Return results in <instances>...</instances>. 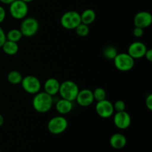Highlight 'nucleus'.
<instances>
[{
  "label": "nucleus",
  "mask_w": 152,
  "mask_h": 152,
  "mask_svg": "<svg viewBox=\"0 0 152 152\" xmlns=\"http://www.w3.org/2000/svg\"><path fill=\"white\" fill-rule=\"evenodd\" d=\"M53 96L45 91H39L34 94L32 101L33 108L39 113H47L53 107Z\"/></svg>",
  "instance_id": "nucleus-1"
},
{
  "label": "nucleus",
  "mask_w": 152,
  "mask_h": 152,
  "mask_svg": "<svg viewBox=\"0 0 152 152\" xmlns=\"http://www.w3.org/2000/svg\"><path fill=\"white\" fill-rule=\"evenodd\" d=\"M80 88L77 83L71 80H65L60 83L59 93L61 98L74 102L75 101Z\"/></svg>",
  "instance_id": "nucleus-2"
},
{
  "label": "nucleus",
  "mask_w": 152,
  "mask_h": 152,
  "mask_svg": "<svg viewBox=\"0 0 152 152\" xmlns=\"http://www.w3.org/2000/svg\"><path fill=\"white\" fill-rule=\"evenodd\" d=\"M39 29V23L34 17H25L22 19L19 30L23 37H32L37 34Z\"/></svg>",
  "instance_id": "nucleus-3"
},
{
  "label": "nucleus",
  "mask_w": 152,
  "mask_h": 152,
  "mask_svg": "<svg viewBox=\"0 0 152 152\" xmlns=\"http://www.w3.org/2000/svg\"><path fill=\"white\" fill-rule=\"evenodd\" d=\"M80 23V13L75 10H68L61 16L60 24L66 30H74Z\"/></svg>",
  "instance_id": "nucleus-4"
},
{
  "label": "nucleus",
  "mask_w": 152,
  "mask_h": 152,
  "mask_svg": "<svg viewBox=\"0 0 152 152\" xmlns=\"http://www.w3.org/2000/svg\"><path fill=\"white\" fill-rule=\"evenodd\" d=\"M68 122L63 115L55 116L48 123V130L53 134H60L66 131Z\"/></svg>",
  "instance_id": "nucleus-5"
},
{
  "label": "nucleus",
  "mask_w": 152,
  "mask_h": 152,
  "mask_svg": "<svg viewBox=\"0 0 152 152\" xmlns=\"http://www.w3.org/2000/svg\"><path fill=\"white\" fill-rule=\"evenodd\" d=\"M9 5V12L13 19L22 20L28 15L29 10L28 3L22 0H15Z\"/></svg>",
  "instance_id": "nucleus-6"
},
{
  "label": "nucleus",
  "mask_w": 152,
  "mask_h": 152,
  "mask_svg": "<svg viewBox=\"0 0 152 152\" xmlns=\"http://www.w3.org/2000/svg\"><path fill=\"white\" fill-rule=\"evenodd\" d=\"M113 61L117 69L123 72L131 71L134 66L135 59L128 53H118Z\"/></svg>",
  "instance_id": "nucleus-7"
},
{
  "label": "nucleus",
  "mask_w": 152,
  "mask_h": 152,
  "mask_svg": "<svg viewBox=\"0 0 152 152\" xmlns=\"http://www.w3.org/2000/svg\"><path fill=\"white\" fill-rule=\"evenodd\" d=\"M20 84H22L23 90L30 94H36L40 91L42 88L39 79L33 75H28L23 77Z\"/></svg>",
  "instance_id": "nucleus-8"
},
{
  "label": "nucleus",
  "mask_w": 152,
  "mask_h": 152,
  "mask_svg": "<svg viewBox=\"0 0 152 152\" xmlns=\"http://www.w3.org/2000/svg\"><path fill=\"white\" fill-rule=\"evenodd\" d=\"M95 111L99 117L104 119L109 118L114 113L113 103L106 99L96 102Z\"/></svg>",
  "instance_id": "nucleus-9"
},
{
  "label": "nucleus",
  "mask_w": 152,
  "mask_h": 152,
  "mask_svg": "<svg viewBox=\"0 0 152 152\" xmlns=\"http://www.w3.org/2000/svg\"><path fill=\"white\" fill-rule=\"evenodd\" d=\"M114 124L117 129H128L131 126L132 123V117L130 114L126 111H120V112H116L114 115V119H113Z\"/></svg>",
  "instance_id": "nucleus-10"
},
{
  "label": "nucleus",
  "mask_w": 152,
  "mask_h": 152,
  "mask_svg": "<svg viewBox=\"0 0 152 152\" xmlns=\"http://www.w3.org/2000/svg\"><path fill=\"white\" fill-rule=\"evenodd\" d=\"M147 49V46L142 42H134L129 46L128 53L134 59H139L144 57Z\"/></svg>",
  "instance_id": "nucleus-11"
},
{
  "label": "nucleus",
  "mask_w": 152,
  "mask_h": 152,
  "mask_svg": "<svg viewBox=\"0 0 152 152\" xmlns=\"http://www.w3.org/2000/svg\"><path fill=\"white\" fill-rule=\"evenodd\" d=\"M75 101L82 107H88L93 104L94 101L93 91L90 89H82L79 91Z\"/></svg>",
  "instance_id": "nucleus-12"
},
{
  "label": "nucleus",
  "mask_w": 152,
  "mask_h": 152,
  "mask_svg": "<svg viewBox=\"0 0 152 152\" xmlns=\"http://www.w3.org/2000/svg\"><path fill=\"white\" fill-rule=\"evenodd\" d=\"M152 23V15L149 12L142 10L140 11L135 15L134 19V24L135 27L141 28H146L149 27Z\"/></svg>",
  "instance_id": "nucleus-13"
},
{
  "label": "nucleus",
  "mask_w": 152,
  "mask_h": 152,
  "mask_svg": "<svg viewBox=\"0 0 152 152\" xmlns=\"http://www.w3.org/2000/svg\"><path fill=\"white\" fill-rule=\"evenodd\" d=\"M60 83L56 78H49L44 83V91L50 94V96H54L59 93Z\"/></svg>",
  "instance_id": "nucleus-14"
},
{
  "label": "nucleus",
  "mask_w": 152,
  "mask_h": 152,
  "mask_svg": "<svg viewBox=\"0 0 152 152\" xmlns=\"http://www.w3.org/2000/svg\"><path fill=\"white\" fill-rule=\"evenodd\" d=\"M55 108H56V111L59 114L66 115L72 111L73 102L68 100V99L60 98L55 103Z\"/></svg>",
  "instance_id": "nucleus-15"
},
{
  "label": "nucleus",
  "mask_w": 152,
  "mask_h": 152,
  "mask_svg": "<svg viewBox=\"0 0 152 152\" xmlns=\"http://www.w3.org/2000/svg\"><path fill=\"white\" fill-rule=\"evenodd\" d=\"M109 143L114 149H121L126 146L127 143V139L123 134L115 133L110 138Z\"/></svg>",
  "instance_id": "nucleus-16"
},
{
  "label": "nucleus",
  "mask_w": 152,
  "mask_h": 152,
  "mask_svg": "<svg viewBox=\"0 0 152 152\" xmlns=\"http://www.w3.org/2000/svg\"><path fill=\"white\" fill-rule=\"evenodd\" d=\"M1 48H2L4 53L9 56H13V55L16 54L19 49L18 42L10 41V40H6L5 42L3 44Z\"/></svg>",
  "instance_id": "nucleus-17"
},
{
  "label": "nucleus",
  "mask_w": 152,
  "mask_h": 152,
  "mask_svg": "<svg viewBox=\"0 0 152 152\" xmlns=\"http://www.w3.org/2000/svg\"><path fill=\"white\" fill-rule=\"evenodd\" d=\"M96 13H95V11L93 9H86L80 14L81 22L87 25H89L94 22L95 19H96Z\"/></svg>",
  "instance_id": "nucleus-18"
},
{
  "label": "nucleus",
  "mask_w": 152,
  "mask_h": 152,
  "mask_svg": "<svg viewBox=\"0 0 152 152\" xmlns=\"http://www.w3.org/2000/svg\"><path fill=\"white\" fill-rule=\"evenodd\" d=\"M22 78H23L22 74L19 71H16V70H13V71H10L7 76V81L12 85L20 84Z\"/></svg>",
  "instance_id": "nucleus-19"
},
{
  "label": "nucleus",
  "mask_w": 152,
  "mask_h": 152,
  "mask_svg": "<svg viewBox=\"0 0 152 152\" xmlns=\"http://www.w3.org/2000/svg\"><path fill=\"white\" fill-rule=\"evenodd\" d=\"M22 37H23V35H22L21 31L19 29H16V28H13V29L10 30L6 34L7 40L15 42H18L20 41Z\"/></svg>",
  "instance_id": "nucleus-20"
},
{
  "label": "nucleus",
  "mask_w": 152,
  "mask_h": 152,
  "mask_svg": "<svg viewBox=\"0 0 152 152\" xmlns=\"http://www.w3.org/2000/svg\"><path fill=\"white\" fill-rule=\"evenodd\" d=\"M117 53H118L117 49L113 45L106 46L103 49V51H102V54H103L104 57L105 59H108V60H114Z\"/></svg>",
  "instance_id": "nucleus-21"
},
{
  "label": "nucleus",
  "mask_w": 152,
  "mask_h": 152,
  "mask_svg": "<svg viewBox=\"0 0 152 152\" xmlns=\"http://www.w3.org/2000/svg\"><path fill=\"white\" fill-rule=\"evenodd\" d=\"M74 30L76 31V34L80 37H87L89 34V32H90L89 25H86L84 23H82V22Z\"/></svg>",
  "instance_id": "nucleus-22"
},
{
  "label": "nucleus",
  "mask_w": 152,
  "mask_h": 152,
  "mask_svg": "<svg viewBox=\"0 0 152 152\" xmlns=\"http://www.w3.org/2000/svg\"><path fill=\"white\" fill-rule=\"evenodd\" d=\"M93 95L94 100H96V102L106 99V91L103 88L98 87L95 88L93 91Z\"/></svg>",
  "instance_id": "nucleus-23"
},
{
  "label": "nucleus",
  "mask_w": 152,
  "mask_h": 152,
  "mask_svg": "<svg viewBox=\"0 0 152 152\" xmlns=\"http://www.w3.org/2000/svg\"><path fill=\"white\" fill-rule=\"evenodd\" d=\"M113 106H114V111H116V112L126 111V103H125L124 101L121 100V99H119V100L116 101L113 104Z\"/></svg>",
  "instance_id": "nucleus-24"
},
{
  "label": "nucleus",
  "mask_w": 152,
  "mask_h": 152,
  "mask_svg": "<svg viewBox=\"0 0 152 152\" xmlns=\"http://www.w3.org/2000/svg\"><path fill=\"white\" fill-rule=\"evenodd\" d=\"M144 34V29L143 28H139V27H135L133 30V35L136 38H140L143 36Z\"/></svg>",
  "instance_id": "nucleus-25"
},
{
  "label": "nucleus",
  "mask_w": 152,
  "mask_h": 152,
  "mask_svg": "<svg viewBox=\"0 0 152 152\" xmlns=\"http://www.w3.org/2000/svg\"><path fill=\"white\" fill-rule=\"evenodd\" d=\"M6 40H7V38H6V33L4 32V29L0 26V48H1L3 44L5 42Z\"/></svg>",
  "instance_id": "nucleus-26"
},
{
  "label": "nucleus",
  "mask_w": 152,
  "mask_h": 152,
  "mask_svg": "<svg viewBox=\"0 0 152 152\" xmlns=\"http://www.w3.org/2000/svg\"><path fill=\"white\" fill-rule=\"evenodd\" d=\"M145 105L149 111L152 110V94H149L145 99Z\"/></svg>",
  "instance_id": "nucleus-27"
},
{
  "label": "nucleus",
  "mask_w": 152,
  "mask_h": 152,
  "mask_svg": "<svg viewBox=\"0 0 152 152\" xmlns=\"http://www.w3.org/2000/svg\"><path fill=\"white\" fill-rule=\"evenodd\" d=\"M6 18V10L1 5H0V24L2 23Z\"/></svg>",
  "instance_id": "nucleus-28"
},
{
  "label": "nucleus",
  "mask_w": 152,
  "mask_h": 152,
  "mask_svg": "<svg viewBox=\"0 0 152 152\" xmlns=\"http://www.w3.org/2000/svg\"><path fill=\"white\" fill-rule=\"evenodd\" d=\"M145 56L146 58V59L149 62H151L152 61V50L151 49H147L146 52L145 53Z\"/></svg>",
  "instance_id": "nucleus-29"
},
{
  "label": "nucleus",
  "mask_w": 152,
  "mask_h": 152,
  "mask_svg": "<svg viewBox=\"0 0 152 152\" xmlns=\"http://www.w3.org/2000/svg\"><path fill=\"white\" fill-rule=\"evenodd\" d=\"M13 1H15V0H0V2L4 4H10Z\"/></svg>",
  "instance_id": "nucleus-30"
},
{
  "label": "nucleus",
  "mask_w": 152,
  "mask_h": 152,
  "mask_svg": "<svg viewBox=\"0 0 152 152\" xmlns=\"http://www.w3.org/2000/svg\"><path fill=\"white\" fill-rule=\"evenodd\" d=\"M4 117H3V116L0 114V127L3 126V124H4Z\"/></svg>",
  "instance_id": "nucleus-31"
},
{
  "label": "nucleus",
  "mask_w": 152,
  "mask_h": 152,
  "mask_svg": "<svg viewBox=\"0 0 152 152\" xmlns=\"http://www.w3.org/2000/svg\"><path fill=\"white\" fill-rule=\"evenodd\" d=\"M22 1H25V2H26V3H30V2H31L33 0H22Z\"/></svg>",
  "instance_id": "nucleus-32"
}]
</instances>
